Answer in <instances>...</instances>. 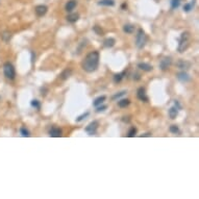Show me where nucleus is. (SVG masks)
<instances>
[{"instance_id": "1", "label": "nucleus", "mask_w": 199, "mask_h": 199, "mask_svg": "<svg viewBox=\"0 0 199 199\" xmlns=\"http://www.w3.org/2000/svg\"><path fill=\"white\" fill-rule=\"evenodd\" d=\"M99 52L98 51H92V52L88 53L86 55V58L81 63V67L83 69L88 73H92L94 71L97 70L98 65H99Z\"/></svg>"}, {"instance_id": "2", "label": "nucleus", "mask_w": 199, "mask_h": 199, "mask_svg": "<svg viewBox=\"0 0 199 199\" xmlns=\"http://www.w3.org/2000/svg\"><path fill=\"white\" fill-rule=\"evenodd\" d=\"M191 34L189 31H185L181 35V38L178 40V47H177V50L178 52H185L187 50L188 47L190 46V42H191Z\"/></svg>"}, {"instance_id": "3", "label": "nucleus", "mask_w": 199, "mask_h": 199, "mask_svg": "<svg viewBox=\"0 0 199 199\" xmlns=\"http://www.w3.org/2000/svg\"><path fill=\"white\" fill-rule=\"evenodd\" d=\"M147 40H148V38H147V35L145 34V31L142 28H140L138 30L137 38H136V45H137V47L139 49H142L146 45Z\"/></svg>"}, {"instance_id": "4", "label": "nucleus", "mask_w": 199, "mask_h": 199, "mask_svg": "<svg viewBox=\"0 0 199 199\" xmlns=\"http://www.w3.org/2000/svg\"><path fill=\"white\" fill-rule=\"evenodd\" d=\"M3 73H4V76L7 78V79H15L16 77V71H15V68H14L13 64L10 63H5L3 65Z\"/></svg>"}, {"instance_id": "5", "label": "nucleus", "mask_w": 199, "mask_h": 199, "mask_svg": "<svg viewBox=\"0 0 199 199\" xmlns=\"http://www.w3.org/2000/svg\"><path fill=\"white\" fill-rule=\"evenodd\" d=\"M98 126H99V123H98V121H93V122H91L88 126L84 128V130H86L87 132L89 133L90 136H93L97 132V129H98Z\"/></svg>"}, {"instance_id": "6", "label": "nucleus", "mask_w": 199, "mask_h": 199, "mask_svg": "<svg viewBox=\"0 0 199 199\" xmlns=\"http://www.w3.org/2000/svg\"><path fill=\"white\" fill-rule=\"evenodd\" d=\"M171 64H172V59H171V58H170V56H166V58H164L162 61H160V68L163 71H166V70H168L169 68H170Z\"/></svg>"}, {"instance_id": "7", "label": "nucleus", "mask_w": 199, "mask_h": 199, "mask_svg": "<svg viewBox=\"0 0 199 199\" xmlns=\"http://www.w3.org/2000/svg\"><path fill=\"white\" fill-rule=\"evenodd\" d=\"M137 97H138L139 100H141V101H144V102L148 101V97H147V95H146V91H145V89H144L143 87H141V88L138 89Z\"/></svg>"}, {"instance_id": "8", "label": "nucleus", "mask_w": 199, "mask_h": 199, "mask_svg": "<svg viewBox=\"0 0 199 199\" xmlns=\"http://www.w3.org/2000/svg\"><path fill=\"white\" fill-rule=\"evenodd\" d=\"M47 10H48V7L46 6V5L42 4V5H38V6H35V15H37L38 17H43V16L47 13Z\"/></svg>"}, {"instance_id": "9", "label": "nucleus", "mask_w": 199, "mask_h": 199, "mask_svg": "<svg viewBox=\"0 0 199 199\" xmlns=\"http://www.w3.org/2000/svg\"><path fill=\"white\" fill-rule=\"evenodd\" d=\"M49 136L52 138H59L62 137V129L56 126H52L49 130Z\"/></svg>"}, {"instance_id": "10", "label": "nucleus", "mask_w": 199, "mask_h": 199, "mask_svg": "<svg viewBox=\"0 0 199 199\" xmlns=\"http://www.w3.org/2000/svg\"><path fill=\"white\" fill-rule=\"evenodd\" d=\"M177 79L179 81H181V83H188V81L191 80V77L189 76L187 72H185V71H182V72H179L178 74L176 75Z\"/></svg>"}, {"instance_id": "11", "label": "nucleus", "mask_w": 199, "mask_h": 199, "mask_svg": "<svg viewBox=\"0 0 199 199\" xmlns=\"http://www.w3.org/2000/svg\"><path fill=\"white\" fill-rule=\"evenodd\" d=\"M177 67L179 68V69H182V70H187V69H189V68L191 67V64L189 62H187V61H184V59H179L178 62H177Z\"/></svg>"}, {"instance_id": "12", "label": "nucleus", "mask_w": 199, "mask_h": 199, "mask_svg": "<svg viewBox=\"0 0 199 199\" xmlns=\"http://www.w3.org/2000/svg\"><path fill=\"white\" fill-rule=\"evenodd\" d=\"M115 44H116V40L113 39V38H108V39L103 41V46L105 48H112L115 46Z\"/></svg>"}, {"instance_id": "13", "label": "nucleus", "mask_w": 199, "mask_h": 199, "mask_svg": "<svg viewBox=\"0 0 199 199\" xmlns=\"http://www.w3.org/2000/svg\"><path fill=\"white\" fill-rule=\"evenodd\" d=\"M138 68H140L143 71H146V72H150V71L153 70V67L151 65L147 64V63H140V64H138Z\"/></svg>"}, {"instance_id": "14", "label": "nucleus", "mask_w": 199, "mask_h": 199, "mask_svg": "<svg viewBox=\"0 0 199 199\" xmlns=\"http://www.w3.org/2000/svg\"><path fill=\"white\" fill-rule=\"evenodd\" d=\"M76 4H77V2H76V0H70V1H68L67 3H66V6H65V10H66L67 12H72V10L75 9Z\"/></svg>"}, {"instance_id": "15", "label": "nucleus", "mask_w": 199, "mask_h": 199, "mask_svg": "<svg viewBox=\"0 0 199 199\" xmlns=\"http://www.w3.org/2000/svg\"><path fill=\"white\" fill-rule=\"evenodd\" d=\"M78 19H79V15H78L77 13H73V14H70V15L67 16V21L70 23H75Z\"/></svg>"}, {"instance_id": "16", "label": "nucleus", "mask_w": 199, "mask_h": 199, "mask_svg": "<svg viewBox=\"0 0 199 199\" xmlns=\"http://www.w3.org/2000/svg\"><path fill=\"white\" fill-rule=\"evenodd\" d=\"M71 74H72V70L69 69V68H67V69H65V70L62 72L61 78H62L63 80H66V79H68V78L70 77Z\"/></svg>"}, {"instance_id": "17", "label": "nucleus", "mask_w": 199, "mask_h": 199, "mask_svg": "<svg viewBox=\"0 0 199 199\" xmlns=\"http://www.w3.org/2000/svg\"><path fill=\"white\" fill-rule=\"evenodd\" d=\"M136 29V26L132 25V24H125L123 26V31L126 32V34H132Z\"/></svg>"}, {"instance_id": "18", "label": "nucleus", "mask_w": 199, "mask_h": 199, "mask_svg": "<svg viewBox=\"0 0 199 199\" xmlns=\"http://www.w3.org/2000/svg\"><path fill=\"white\" fill-rule=\"evenodd\" d=\"M177 115H178V110L175 108V106H172V108L169 110V116H170V118L174 120L177 117Z\"/></svg>"}, {"instance_id": "19", "label": "nucleus", "mask_w": 199, "mask_h": 199, "mask_svg": "<svg viewBox=\"0 0 199 199\" xmlns=\"http://www.w3.org/2000/svg\"><path fill=\"white\" fill-rule=\"evenodd\" d=\"M98 4L104 5V6H113V5H115V1L114 0H99Z\"/></svg>"}, {"instance_id": "20", "label": "nucleus", "mask_w": 199, "mask_h": 199, "mask_svg": "<svg viewBox=\"0 0 199 199\" xmlns=\"http://www.w3.org/2000/svg\"><path fill=\"white\" fill-rule=\"evenodd\" d=\"M0 37H1V39L4 41V42H10V38H12V34H10V31H3L1 35H0Z\"/></svg>"}, {"instance_id": "21", "label": "nucleus", "mask_w": 199, "mask_h": 199, "mask_svg": "<svg viewBox=\"0 0 199 199\" xmlns=\"http://www.w3.org/2000/svg\"><path fill=\"white\" fill-rule=\"evenodd\" d=\"M194 5H195V0H192L190 3H186L184 5V10H185V12H187V13H189V12H191V10H193Z\"/></svg>"}, {"instance_id": "22", "label": "nucleus", "mask_w": 199, "mask_h": 199, "mask_svg": "<svg viewBox=\"0 0 199 199\" xmlns=\"http://www.w3.org/2000/svg\"><path fill=\"white\" fill-rule=\"evenodd\" d=\"M106 99V97L105 96H100V97H98V98H96V99L94 100V102H93V105L94 106H97L98 105H100V104H102L103 102H104V100Z\"/></svg>"}, {"instance_id": "23", "label": "nucleus", "mask_w": 199, "mask_h": 199, "mask_svg": "<svg viewBox=\"0 0 199 199\" xmlns=\"http://www.w3.org/2000/svg\"><path fill=\"white\" fill-rule=\"evenodd\" d=\"M125 74V72H122V73H118V74H115L114 75V83H119L120 81H121L122 79H123V77H124V75Z\"/></svg>"}, {"instance_id": "24", "label": "nucleus", "mask_w": 199, "mask_h": 199, "mask_svg": "<svg viewBox=\"0 0 199 199\" xmlns=\"http://www.w3.org/2000/svg\"><path fill=\"white\" fill-rule=\"evenodd\" d=\"M129 103H130V101L128 99H121L118 101V105L120 106V108H126V106H128Z\"/></svg>"}, {"instance_id": "25", "label": "nucleus", "mask_w": 199, "mask_h": 199, "mask_svg": "<svg viewBox=\"0 0 199 199\" xmlns=\"http://www.w3.org/2000/svg\"><path fill=\"white\" fill-rule=\"evenodd\" d=\"M136 135H137V128H136L135 126L130 127L129 130H128V133H127V137H129V138H133Z\"/></svg>"}, {"instance_id": "26", "label": "nucleus", "mask_w": 199, "mask_h": 199, "mask_svg": "<svg viewBox=\"0 0 199 199\" xmlns=\"http://www.w3.org/2000/svg\"><path fill=\"white\" fill-rule=\"evenodd\" d=\"M181 0H171V7L172 9H177L181 4Z\"/></svg>"}, {"instance_id": "27", "label": "nucleus", "mask_w": 199, "mask_h": 199, "mask_svg": "<svg viewBox=\"0 0 199 199\" xmlns=\"http://www.w3.org/2000/svg\"><path fill=\"white\" fill-rule=\"evenodd\" d=\"M20 133L22 137H29V132L27 130L25 127H21L20 128Z\"/></svg>"}, {"instance_id": "28", "label": "nucleus", "mask_w": 199, "mask_h": 199, "mask_svg": "<svg viewBox=\"0 0 199 199\" xmlns=\"http://www.w3.org/2000/svg\"><path fill=\"white\" fill-rule=\"evenodd\" d=\"M93 30L96 32V35H103V30L98 25L93 27Z\"/></svg>"}, {"instance_id": "29", "label": "nucleus", "mask_w": 199, "mask_h": 199, "mask_svg": "<svg viewBox=\"0 0 199 199\" xmlns=\"http://www.w3.org/2000/svg\"><path fill=\"white\" fill-rule=\"evenodd\" d=\"M126 93H127L126 91H122V92H120V93H117V94L114 95L113 97H112V99H113V100H116V99H118V98L122 97V96H123V95H125Z\"/></svg>"}, {"instance_id": "30", "label": "nucleus", "mask_w": 199, "mask_h": 199, "mask_svg": "<svg viewBox=\"0 0 199 199\" xmlns=\"http://www.w3.org/2000/svg\"><path fill=\"white\" fill-rule=\"evenodd\" d=\"M31 106H32V108H37V110H39V108H41V104H40V102L38 101V100H32V101H31Z\"/></svg>"}, {"instance_id": "31", "label": "nucleus", "mask_w": 199, "mask_h": 199, "mask_svg": "<svg viewBox=\"0 0 199 199\" xmlns=\"http://www.w3.org/2000/svg\"><path fill=\"white\" fill-rule=\"evenodd\" d=\"M169 130H170V132H172V133H177L178 132V127H177L176 125H171Z\"/></svg>"}, {"instance_id": "32", "label": "nucleus", "mask_w": 199, "mask_h": 199, "mask_svg": "<svg viewBox=\"0 0 199 199\" xmlns=\"http://www.w3.org/2000/svg\"><path fill=\"white\" fill-rule=\"evenodd\" d=\"M88 116H89V113H88V112H87L86 114H83V115H81V116L78 117V118L76 119V122H80V121H83V119H86Z\"/></svg>"}, {"instance_id": "33", "label": "nucleus", "mask_w": 199, "mask_h": 199, "mask_svg": "<svg viewBox=\"0 0 199 199\" xmlns=\"http://www.w3.org/2000/svg\"><path fill=\"white\" fill-rule=\"evenodd\" d=\"M106 108H108V106L106 105H98L97 106V110H96V112H98V113H100V112H103L104 110H106Z\"/></svg>"}, {"instance_id": "34", "label": "nucleus", "mask_w": 199, "mask_h": 199, "mask_svg": "<svg viewBox=\"0 0 199 199\" xmlns=\"http://www.w3.org/2000/svg\"><path fill=\"white\" fill-rule=\"evenodd\" d=\"M174 106H175V108H177V110H181V103H179V101H177V100H175V101H174Z\"/></svg>"}, {"instance_id": "35", "label": "nucleus", "mask_w": 199, "mask_h": 199, "mask_svg": "<svg viewBox=\"0 0 199 199\" xmlns=\"http://www.w3.org/2000/svg\"><path fill=\"white\" fill-rule=\"evenodd\" d=\"M133 79H135V80H140L141 79V75L138 74V73H135V74H133Z\"/></svg>"}, {"instance_id": "36", "label": "nucleus", "mask_w": 199, "mask_h": 199, "mask_svg": "<svg viewBox=\"0 0 199 199\" xmlns=\"http://www.w3.org/2000/svg\"><path fill=\"white\" fill-rule=\"evenodd\" d=\"M151 133L150 132H147V133H144V135H141V137H150Z\"/></svg>"}, {"instance_id": "37", "label": "nucleus", "mask_w": 199, "mask_h": 199, "mask_svg": "<svg viewBox=\"0 0 199 199\" xmlns=\"http://www.w3.org/2000/svg\"><path fill=\"white\" fill-rule=\"evenodd\" d=\"M122 121H123V122H129L128 117H123V119H122Z\"/></svg>"}, {"instance_id": "38", "label": "nucleus", "mask_w": 199, "mask_h": 199, "mask_svg": "<svg viewBox=\"0 0 199 199\" xmlns=\"http://www.w3.org/2000/svg\"><path fill=\"white\" fill-rule=\"evenodd\" d=\"M121 9L122 10H126L127 9V4L126 3H123V4L121 5Z\"/></svg>"}, {"instance_id": "39", "label": "nucleus", "mask_w": 199, "mask_h": 199, "mask_svg": "<svg viewBox=\"0 0 199 199\" xmlns=\"http://www.w3.org/2000/svg\"><path fill=\"white\" fill-rule=\"evenodd\" d=\"M35 53L31 51V62H32V63L35 62Z\"/></svg>"}]
</instances>
